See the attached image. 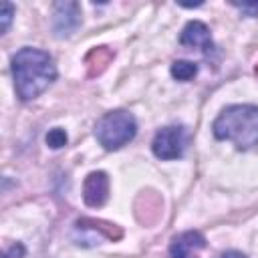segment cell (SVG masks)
I'll return each instance as SVG.
<instances>
[{"label":"cell","instance_id":"9c48e42d","mask_svg":"<svg viewBox=\"0 0 258 258\" xmlns=\"http://www.w3.org/2000/svg\"><path fill=\"white\" fill-rule=\"evenodd\" d=\"M113 56H115V52H113L109 46H97V48H93V50L85 56L87 75H89V77L101 75V73L107 69V64L113 60Z\"/></svg>","mask_w":258,"mask_h":258},{"label":"cell","instance_id":"8992f818","mask_svg":"<svg viewBox=\"0 0 258 258\" xmlns=\"http://www.w3.org/2000/svg\"><path fill=\"white\" fill-rule=\"evenodd\" d=\"M109 198V177L105 171H91L83 183V200L89 208H101Z\"/></svg>","mask_w":258,"mask_h":258},{"label":"cell","instance_id":"9a60e30c","mask_svg":"<svg viewBox=\"0 0 258 258\" xmlns=\"http://www.w3.org/2000/svg\"><path fill=\"white\" fill-rule=\"evenodd\" d=\"M22 256H24V246H22V244H14V246L6 252L4 258H22Z\"/></svg>","mask_w":258,"mask_h":258},{"label":"cell","instance_id":"7a4b0ae2","mask_svg":"<svg viewBox=\"0 0 258 258\" xmlns=\"http://www.w3.org/2000/svg\"><path fill=\"white\" fill-rule=\"evenodd\" d=\"M214 137L232 141L238 149L246 151L258 145V107L256 105H230L212 125Z\"/></svg>","mask_w":258,"mask_h":258},{"label":"cell","instance_id":"7c38bea8","mask_svg":"<svg viewBox=\"0 0 258 258\" xmlns=\"http://www.w3.org/2000/svg\"><path fill=\"white\" fill-rule=\"evenodd\" d=\"M67 141H69V137H67L64 129H60V127H54V129H50V131L46 133V143H48V147H52V149H58V147L67 145Z\"/></svg>","mask_w":258,"mask_h":258},{"label":"cell","instance_id":"277c9868","mask_svg":"<svg viewBox=\"0 0 258 258\" xmlns=\"http://www.w3.org/2000/svg\"><path fill=\"white\" fill-rule=\"evenodd\" d=\"M183 149H185V131L179 125H169L159 129L151 143V151L159 159H177L183 155Z\"/></svg>","mask_w":258,"mask_h":258},{"label":"cell","instance_id":"5bb4252c","mask_svg":"<svg viewBox=\"0 0 258 258\" xmlns=\"http://www.w3.org/2000/svg\"><path fill=\"white\" fill-rule=\"evenodd\" d=\"M236 8H240L246 16H258V2H232Z\"/></svg>","mask_w":258,"mask_h":258},{"label":"cell","instance_id":"30bf717a","mask_svg":"<svg viewBox=\"0 0 258 258\" xmlns=\"http://www.w3.org/2000/svg\"><path fill=\"white\" fill-rule=\"evenodd\" d=\"M77 228H81V230L91 228V230H95V232H101V234H103L105 238H109V240H119V238L123 236V232H121V228H119L117 224H109V222H101V220H91V218L79 220V222H77Z\"/></svg>","mask_w":258,"mask_h":258},{"label":"cell","instance_id":"8fae6325","mask_svg":"<svg viewBox=\"0 0 258 258\" xmlns=\"http://www.w3.org/2000/svg\"><path fill=\"white\" fill-rule=\"evenodd\" d=\"M198 73V64L191 60H175L171 64V77L177 81H189Z\"/></svg>","mask_w":258,"mask_h":258},{"label":"cell","instance_id":"6da1fadb","mask_svg":"<svg viewBox=\"0 0 258 258\" xmlns=\"http://www.w3.org/2000/svg\"><path fill=\"white\" fill-rule=\"evenodd\" d=\"M12 77L20 101H32L52 85L56 67L48 52L24 46L12 56Z\"/></svg>","mask_w":258,"mask_h":258},{"label":"cell","instance_id":"3957f363","mask_svg":"<svg viewBox=\"0 0 258 258\" xmlns=\"http://www.w3.org/2000/svg\"><path fill=\"white\" fill-rule=\"evenodd\" d=\"M135 133L137 121L127 111H111L103 115L95 125V137L107 151L127 145L135 137Z\"/></svg>","mask_w":258,"mask_h":258},{"label":"cell","instance_id":"4fadbf2b","mask_svg":"<svg viewBox=\"0 0 258 258\" xmlns=\"http://www.w3.org/2000/svg\"><path fill=\"white\" fill-rule=\"evenodd\" d=\"M12 16H14V6L10 2H2V12H0V32H8L10 28V22H12Z\"/></svg>","mask_w":258,"mask_h":258},{"label":"cell","instance_id":"5b68a950","mask_svg":"<svg viewBox=\"0 0 258 258\" xmlns=\"http://www.w3.org/2000/svg\"><path fill=\"white\" fill-rule=\"evenodd\" d=\"M81 26V6L77 2H56L52 12V30L58 38L71 36Z\"/></svg>","mask_w":258,"mask_h":258},{"label":"cell","instance_id":"e0dca14e","mask_svg":"<svg viewBox=\"0 0 258 258\" xmlns=\"http://www.w3.org/2000/svg\"><path fill=\"white\" fill-rule=\"evenodd\" d=\"M256 75H258V64H256Z\"/></svg>","mask_w":258,"mask_h":258},{"label":"cell","instance_id":"52a82bcc","mask_svg":"<svg viewBox=\"0 0 258 258\" xmlns=\"http://www.w3.org/2000/svg\"><path fill=\"white\" fill-rule=\"evenodd\" d=\"M204 248H206V236L198 230H189L171 240L169 256L171 258H198V252Z\"/></svg>","mask_w":258,"mask_h":258},{"label":"cell","instance_id":"ba28073f","mask_svg":"<svg viewBox=\"0 0 258 258\" xmlns=\"http://www.w3.org/2000/svg\"><path fill=\"white\" fill-rule=\"evenodd\" d=\"M179 42L183 46H191V48H202L206 54H210L214 50V42L210 36V28L200 22V20H189L179 36Z\"/></svg>","mask_w":258,"mask_h":258},{"label":"cell","instance_id":"2e32d148","mask_svg":"<svg viewBox=\"0 0 258 258\" xmlns=\"http://www.w3.org/2000/svg\"><path fill=\"white\" fill-rule=\"evenodd\" d=\"M218 258H246L242 252H238V250H228V252H224V254H220Z\"/></svg>","mask_w":258,"mask_h":258}]
</instances>
